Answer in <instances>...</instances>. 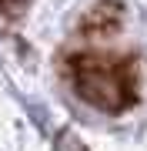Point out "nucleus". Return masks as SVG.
I'll list each match as a JSON object with an SVG mask.
<instances>
[{"instance_id":"nucleus-1","label":"nucleus","mask_w":147,"mask_h":151,"mask_svg":"<svg viewBox=\"0 0 147 151\" xmlns=\"http://www.w3.org/2000/svg\"><path fill=\"white\" fill-rule=\"evenodd\" d=\"M77 91L104 111H120L134 101V77L124 67V60L114 57H80L74 64Z\"/></svg>"}]
</instances>
